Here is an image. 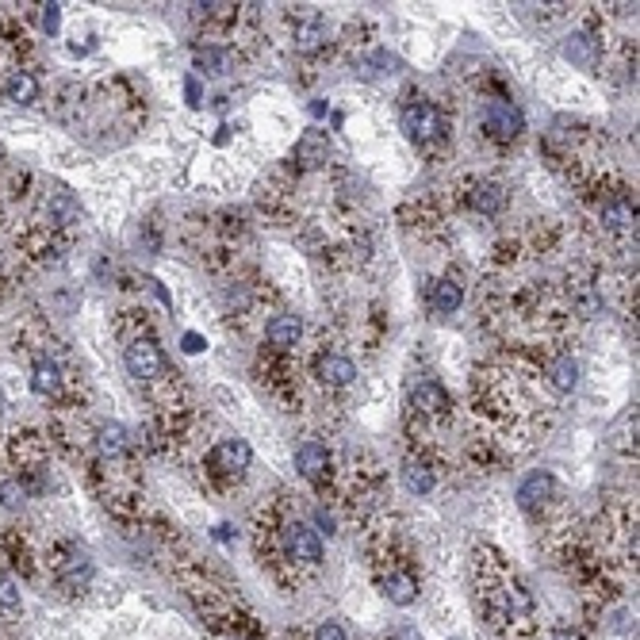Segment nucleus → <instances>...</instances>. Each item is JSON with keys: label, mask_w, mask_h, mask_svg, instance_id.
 <instances>
[{"label": "nucleus", "mask_w": 640, "mask_h": 640, "mask_svg": "<svg viewBox=\"0 0 640 640\" xmlns=\"http://www.w3.org/2000/svg\"><path fill=\"white\" fill-rule=\"evenodd\" d=\"M503 203H506V196H503V188H498L495 181H480L476 188H472V208L483 211V215L503 211Z\"/></svg>", "instance_id": "obj_15"}, {"label": "nucleus", "mask_w": 640, "mask_h": 640, "mask_svg": "<svg viewBox=\"0 0 640 640\" xmlns=\"http://www.w3.org/2000/svg\"><path fill=\"white\" fill-rule=\"evenodd\" d=\"M4 96L12 100V104H23V108L35 104V100H38V77L28 73V70H16L4 81Z\"/></svg>", "instance_id": "obj_9"}, {"label": "nucleus", "mask_w": 640, "mask_h": 640, "mask_svg": "<svg viewBox=\"0 0 640 640\" xmlns=\"http://www.w3.org/2000/svg\"><path fill=\"white\" fill-rule=\"evenodd\" d=\"M196 66H200L203 73H223V70H226V54H223V50H200V54H196Z\"/></svg>", "instance_id": "obj_24"}, {"label": "nucleus", "mask_w": 640, "mask_h": 640, "mask_svg": "<svg viewBox=\"0 0 640 640\" xmlns=\"http://www.w3.org/2000/svg\"><path fill=\"white\" fill-rule=\"evenodd\" d=\"M553 488H556V483H553V476H548V472H533V476L518 488V503L526 506V510H533L537 503H545V498L553 495Z\"/></svg>", "instance_id": "obj_13"}, {"label": "nucleus", "mask_w": 640, "mask_h": 640, "mask_svg": "<svg viewBox=\"0 0 640 640\" xmlns=\"http://www.w3.org/2000/svg\"><path fill=\"white\" fill-rule=\"evenodd\" d=\"M403 483H406V491H414V495H430L433 491V472L426 464H418V460H411V464L403 468Z\"/></svg>", "instance_id": "obj_19"}, {"label": "nucleus", "mask_w": 640, "mask_h": 640, "mask_svg": "<svg viewBox=\"0 0 640 640\" xmlns=\"http://www.w3.org/2000/svg\"><path fill=\"white\" fill-rule=\"evenodd\" d=\"M564 58L575 62V66H583V70H591L595 58H598V50H595V43L587 35H571L568 43H564Z\"/></svg>", "instance_id": "obj_18"}, {"label": "nucleus", "mask_w": 640, "mask_h": 640, "mask_svg": "<svg viewBox=\"0 0 640 640\" xmlns=\"http://www.w3.org/2000/svg\"><path fill=\"white\" fill-rule=\"evenodd\" d=\"M414 406L422 414H445L449 411V391L441 383H418L414 388Z\"/></svg>", "instance_id": "obj_12"}, {"label": "nucleus", "mask_w": 640, "mask_h": 640, "mask_svg": "<svg viewBox=\"0 0 640 640\" xmlns=\"http://www.w3.org/2000/svg\"><path fill=\"white\" fill-rule=\"evenodd\" d=\"M58 20H62L58 4H46V8H43V28H46V31H58Z\"/></svg>", "instance_id": "obj_28"}, {"label": "nucleus", "mask_w": 640, "mask_h": 640, "mask_svg": "<svg viewBox=\"0 0 640 640\" xmlns=\"http://www.w3.org/2000/svg\"><path fill=\"white\" fill-rule=\"evenodd\" d=\"M0 411H4V399H0Z\"/></svg>", "instance_id": "obj_32"}, {"label": "nucleus", "mask_w": 640, "mask_h": 640, "mask_svg": "<svg viewBox=\"0 0 640 640\" xmlns=\"http://www.w3.org/2000/svg\"><path fill=\"white\" fill-rule=\"evenodd\" d=\"M357 376V365L349 357H323L318 361V380L330 383V388H345V383H353Z\"/></svg>", "instance_id": "obj_10"}, {"label": "nucleus", "mask_w": 640, "mask_h": 640, "mask_svg": "<svg viewBox=\"0 0 640 640\" xmlns=\"http://www.w3.org/2000/svg\"><path fill=\"white\" fill-rule=\"evenodd\" d=\"M123 365H127V373L138 376V380H153V376H161V368H165V357L161 349L153 341H131L123 349Z\"/></svg>", "instance_id": "obj_2"}, {"label": "nucleus", "mask_w": 640, "mask_h": 640, "mask_svg": "<svg viewBox=\"0 0 640 640\" xmlns=\"http://www.w3.org/2000/svg\"><path fill=\"white\" fill-rule=\"evenodd\" d=\"M460 303H464V288H460L456 280H441V284H438V296H433V307H438L441 315H453Z\"/></svg>", "instance_id": "obj_23"}, {"label": "nucleus", "mask_w": 640, "mask_h": 640, "mask_svg": "<svg viewBox=\"0 0 640 640\" xmlns=\"http://www.w3.org/2000/svg\"><path fill=\"white\" fill-rule=\"evenodd\" d=\"M296 468H299L303 480H323L326 468H330V453L318 441H307L296 449Z\"/></svg>", "instance_id": "obj_6"}, {"label": "nucleus", "mask_w": 640, "mask_h": 640, "mask_svg": "<svg viewBox=\"0 0 640 640\" xmlns=\"http://www.w3.org/2000/svg\"><path fill=\"white\" fill-rule=\"evenodd\" d=\"M548 376H553L556 391H571L575 383H579V365H575L571 357H560V361H553V368H548Z\"/></svg>", "instance_id": "obj_20"}, {"label": "nucleus", "mask_w": 640, "mask_h": 640, "mask_svg": "<svg viewBox=\"0 0 640 640\" xmlns=\"http://www.w3.org/2000/svg\"><path fill=\"white\" fill-rule=\"evenodd\" d=\"M185 349H188V353H200V349H203V341H200L196 334H185Z\"/></svg>", "instance_id": "obj_30"}, {"label": "nucleus", "mask_w": 640, "mask_h": 640, "mask_svg": "<svg viewBox=\"0 0 640 640\" xmlns=\"http://www.w3.org/2000/svg\"><path fill=\"white\" fill-rule=\"evenodd\" d=\"M326 43V23L323 20H303L296 28V50L299 54H315Z\"/></svg>", "instance_id": "obj_16"}, {"label": "nucleus", "mask_w": 640, "mask_h": 640, "mask_svg": "<svg viewBox=\"0 0 640 640\" xmlns=\"http://www.w3.org/2000/svg\"><path fill=\"white\" fill-rule=\"evenodd\" d=\"M299 334H303L299 315H276L273 323L265 326V338H268V345H276V349H291V345L299 341Z\"/></svg>", "instance_id": "obj_7"}, {"label": "nucleus", "mask_w": 640, "mask_h": 640, "mask_svg": "<svg viewBox=\"0 0 640 640\" xmlns=\"http://www.w3.org/2000/svg\"><path fill=\"white\" fill-rule=\"evenodd\" d=\"M383 595H388V603H395V606H411L418 598V579L411 571H391L388 579H383Z\"/></svg>", "instance_id": "obj_8"}, {"label": "nucleus", "mask_w": 640, "mask_h": 640, "mask_svg": "<svg viewBox=\"0 0 640 640\" xmlns=\"http://www.w3.org/2000/svg\"><path fill=\"white\" fill-rule=\"evenodd\" d=\"M403 131L411 143L430 146V143H438V138H445L449 123H445V115L433 104H411V108H403Z\"/></svg>", "instance_id": "obj_1"}, {"label": "nucleus", "mask_w": 640, "mask_h": 640, "mask_svg": "<svg viewBox=\"0 0 640 640\" xmlns=\"http://www.w3.org/2000/svg\"><path fill=\"white\" fill-rule=\"evenodd\" d=\"M96 445L104 456H123L131 449V433H127V426H119V422H104L96 433Z\"/></svg>", "instance_id": "obj_11"}, {"label": "nucleus", "mask_w": 640, "mask_h": 640, "mask_svg": "<svg viewBox=\"0 0 640 640\" xmlns=\"http://www.w3.org/2000/svg\"><path fill=\"white\" fill-rule=\"evenodd\" d=\"M521 111L510 104V100H491L488 108H483V127L495 135V138H514L521 131Z\"/></svg>", "instance_id": "obj_3"}, {"label": "nucleus", "mask_w": 640, "mask_h": 640, "mask_svg": "<svg viewBox=\"0 0 640 640\" xmlns=\"http://www.w3.org/2000/svg\"><path fill=\"white\" fill-rule=\"evenodd\" d=\"M315 518H318V526H326V533H334V514H326L323 506L315 510Z\"/></svg>", "instance_id": "obj_29"}, {"label": "nucleus", "mask_w": 640, "mask_h": 640, "mask_svg": "<svg viewBox=\"0 0 640 640\" xmlns=\"http://www.w3.org/2000/svg\"><path fill=\"white\" fill-rule=\"evenodd\" d=\"M326 153H330V143L323 131H307L296 143V161H303V165H323Z\"/></svg>", "instance_id": "obj_14"}, {"label": "nucleus", "mask_w": 640, "mask_h": 640, "mask_svg": "<svg viewBox=\"0 0 640 640\" xmlns=\"http://www.w3.org/2000/svg\"><path fill=\"white\" fill-rule=\"evenodd\" d=\"M288 553H291V560H299V564H318V560H323V541H318V533L311 526L291 521L288 526Z\"/></svg>", "instance_id": "obj_4"}, {"label": "nucleus", "mask_w": 640, "mask_h": 640, "mask_svg": "<svg viewBox=\"0 0 640 640\" xmlns=\"http://www.w3.org/2000/svg\"><path fill=\"white\" fill-rule=\"evenodd\" d=\"M553 640H583V636H579V633H575V629H560V633H556Z\"/></svg>", "instance_id": "obj_31"}, {"label": "nucleus", "mask_w": 640, "mask_h": 640, "mask_svg": "<svg viewBox=\"0 0 640 640\" xmlns=\"http://www.w3.org/2000/svg\"><path fill=\"white\" fill-rule=\"evenodd\" d=\"M250 460H253V449L242 438L219 441V445H215V453H211V464L219 468V472H246Z\"/></svg>", "instance_id": "obj_5"}, {"label": "nucleus", "mask_w": 640, "mask_h": 640, "mask_svg": "<svg viewBox=\"0 0 640 640\" xmlns=\"http://www.w3.org/2000/svg\"><path fill=\"white\" fill-rule=\"evenodd\" d=\"M0 618L16 621L20 618V587L12 583V575L0 571Z\"/></svg>", "instance_id": "obj_21"}, {"label": "nucleus", "mask_w": 640, "mask_h": 640, "mask_svg": "<svg viewBox=\"0 0 640 640\" xmlns=\"http://www.w3.org/2000/svg\"><path fill=\"white\" fill-rule=\"evenodd\" d=\"M603 219H606L610 226H629V223H633V211L625 208V203H610V208L603 211Z\"/></svg>", "instance_id": "obj_25"}, {"label": "nucleus", "mask_w": 640, "mask_h": 640, "mask_svg": "<svg viewBox=\"0 0 640 640\" xmlns=\"http://www.w3.org/2000/svg\"><path fill=\"white\" fill-rule=\"evenodd\" d=\"M315 640H345V629L334 621H326V625H318L315 629Z\"/></svg>", "instance_id": "obj_27"}, {"label": "nucleus", "mask_w": 640, "mask_h": 640, "mask_svg": "<svg viewBox=\"0 0 640 640\" xmlns=\"http://www.w3.org/2000/svg\"><path fill=\"white\" fill-rule=\"evenodd\" d=\"M31 388L38 395H54L62 388V373H58V365L54 361H35L31 368Z\"/></svg>", "instance_id": "obj_17"}, {"label": "nucleus", "mask_w": 640, "mask_h": 640, "mask_svg": "<svg viewBox=\"0 0 640 640\" xmlns=\"http://www.w3.org/2000/svg\"><path fill=\"white\" fill-rule=\"evenodd\" d=\"M50 215H54L58 223H81V203H77L70 192H54V196H50Z\"/></svg>", "instance_id": "obj_22"}, {"label": "nucleus", "mask_w": 640, "mask_h": 640, "mask_svg": "<svg viewBox=\"0 0 640 640\" xmlns=\"http://www.w3.org/2000/svg\"><path fill=\"white\" fill-rule=\"evenodd\" d=\"M0 503H4L8 510L23 506V488H16V483H0Z\"/></svg>", "instance_id": "obj_26"}]
</instances>
